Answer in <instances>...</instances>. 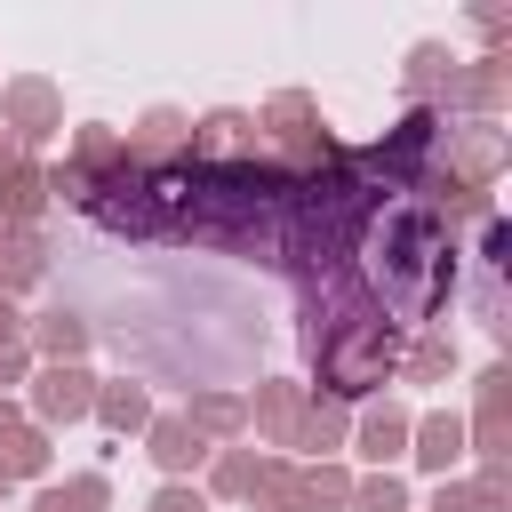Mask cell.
<instances>
[{
    "label": "cell",
    "instance_id": "4fadbf2b",
    "mask_svg": "<svg viewBox=\"0 0 512 512\" xmlns=\"http://www.w3.org/2000/svg\"><path fill=\"white\" fill-rule=\"evenodd\" d=\"M96 504H104V480H96V472L72 480V488H48V496H40V512H96Z\"/></svg>",
    "mask_w": 512,
    "mask_h": 512
},
{
    "label": "cell",
    "instance_id": "5b68a950",
    "mask_svg": "<svg viewBox=\"0 0 512 512\" xmlns=\"http://www.w3.org/2000/svg\"><path fill=\"white\" fill-rule=\"evenodd\" d=\"M88 408H96V392H88V368L56 360V368L40 376V416H48V424H72V416H88Z\"/></svg>",
    "mask_w": 512,
    "mask_h": 512
},
{
    "label": "cell",
    "instance_id": "ffe728a7",
    "mask_svg": "<svg viewBox=\"0 0 512 512\" xmlns=\"http://www.w3.org/2000/svg\"><path fill=\"white\" fill-rule=\"evenodd\" d=\"M0 128H8V120H0ZM8 160H16V136H0V168H8Z\"/></svg>",
    "mask_w": 512,
    "mask_h": 512
},
{
    "label": "cell",
    "instance_id": "44dd1931",
    "mask_svg": "<svg viewBox=\"0 0 512 512\" xmlns=\"http://www.w3.org/2000/svg\"><path fill=\"white\" fill-rule=\"evenodd\" d=\"M8 376H16V360H0V384H8Z\"/></svg>",
    "mask_w": 512,
    "mask_h": 512
},
{
    "label": "cell",
    "instance_id": "3957f363",
    "mask_svg": "<svg viewBox=\"0 0 512 512\" xmlns=\"http://www.w3.org/2000/svg\"><path fill=\"white\" fill-rule=\"evenodd\" d=\"M272 128H280V144H296L304 160H328V128H320V112H312V96H272V112H264Z\"/></svg>",
    "mask_w": 512,
    "mask_h": 512
},
{
    "label": "cell",
    "instance_id": "e0dca14e",
    "mask_svg": "<svg viewBox=\"0 0 512 512\" xmlns=\"http://www.w3.org/2000/svg\"><path fill=\"white\" fill-rule=\"evenodd\" d=\"M360 512H408V488L400 480H368L360 488Z\"/></svg>",
    "mask_w": 512,
    "mask_h": 512
},
{
    "label": "cell",
    "instance_id": "ba28073f",
    "mask_svg": "<svg viewBox=\"0 0 512 512\" xmlns=\"http://www.w3.org/2000/svg\"><path fill=\"white\" fill-rule=\"evenodd\" d=\"M456 448H464V416H424L416 424V464H456Z\"/></svg>",
    "mask_w": 512,
    "mask_h": 512
},
{
    "label": "cell",
    "instance_id": "30bf717a",
    "mask_svg": "<svg viewBox=\"0 0 512 512\" xmlns=\"http://www.w3.org/2000/svg\"><path fill=\"white\" fill-rule=\"evenodd\" d=\"M408 448V416L400 408H368V424H360V456H400Z\"/></svg>",
    "mask_w": 512,
    "mask_h": 512
},
{
    "label": "cell",
    "instance_id": "9a60e30c",
    "mask_svg": "<svg viewBox=\"0 0 512 512\" xmlns=\"http://www.w3.org/2000/svg\"><path fill=\"white\" fill-rule=\"evenodd\" d=\"M288 504H296V512H336V504H344V480H336V472H312Z\"/></svg>",
    "mask_w": 512,
    "mask_h": 512
},
{
    "label": "cell",
    "instance_id": "8992f818",
    "mask_svg": "<svg viewBox=\"0 0 512 512\" xmlns=\"http://www.w3.org/2000/svg\"><path fill=\"white\" fill-rule=\"evenodd\" d=\"M192 136V120L184 112H168V104H152L144 120H136V144H128V160H160V152H176Z\"/></svg>",
    "mask_w": 512,
    "mask_h": 512
},
{
    "label": "cell",
    "instance_id": "d6986e66",
    "mask_svg": "<svg viewBox=\"0 0 512 512\" xmlns=\"http://www.w3.org/2000/svg\"><path fill=\"white\" fill-rule=\"evenodd\" d=\"M0 344H16V312H8V296H0Z\"/></svg>",
    "mask_w": 512,
    "mask_h": 512
},
{
    "label": "cell",
    "instance_id": "ac0fdd59",
    "mask_svg": "<svg viewBox=\"0 0 512 512\" xmlns=\"http://www.w3.org/2000/svg\"><path fill=\"white\" fill-rule=\"evenodd\" d=\"M152 512H200V496H192V488H160V496H152Z\"/></svg>",
    "mask_w": 512,
    "mask_h": 512
},
{
    "label": "cell",
    "instance_id": "277c9868",
    "mask_svg": "<svg viewBox=\"0 0 512 512\" xmlns=\"http://www.w3.org/2000/svg\"><path fill=\"white\" fill-rule=\"evenodd\" d=\"M448 152L464 160V192H480L504 160V136H496V120H464V128H448Z\"/></svg>",
    "mask_w": 512,
    "mask_h": 512
},
{
    "label": "cell",
    "instance_id": "2e32d148",
    "mask_svg": "<svg viewBox=\"0 0 512 512\" xmlns=\"http://www.w3.org/2000/svg\"><path fill=\"white\" fill-rule=\"evenodd\" d=\"M184 424H192V432H232V424H240V400H224V392H216V400H200Z\"/></svg>",
    "mask_w": 512,
    "mask_h": 512
},
{
    "label": "cell",
    "instance_id": "52a82bcc",
    "mask_svg": "<svg viewBox=\"0 0 512 512\" xmlns=\"http://www.w3.org/2000/svg\"><path fill=\"white\" fill-rule=\"evenodd\" d=\"M8 120H16L24 136H48V120H56V96H48V80H16V88H8Z\"/></svg>",
    "mask_w": 512,
    "mask_h": 512
},
{
    "label": "cell",
    "instance_id": "5bb4252c",
    "mask_svg": "<svg viewBox=\"0 0 512 512\" xmlns=\"http://www.w3.org/2000/svg\"><path fill=\"white\" fill-rule=\"evenodd\" d=\"M40 344H48V352H56V360H72V352H80V344H88V328H80V320H72V312H48V320H40Z\"/></svg>",
    "mask_w": 512,
    "mask_h": 512
},
{
    "label": "cell",
    "instance_id": "7402d4cb",
    "mask_svg": "<svg viewBox=\"0 0 512 512\" xmlns=\"http://www.w3.org/2000/svg\"><path fill=\"white\" fill-rule=\"evenodd\" d=\"M8 480H16V472H8V464H0V496H8Z\"/></svg>",
    "mask_w": 512,
    "mask_h": 512
},
{
    "label": "cell",
    "instance_id": "6da1fadb",
    "mask_svg": "<svg viewBox=\"0 0 512 512\" xmlns=\"http://www.w3.org/2000/svg\"><path fill=\"white\" fill-rule=\"evenodd\" d=\"M368 264H376V296H384V312H400V320H432L440 296H448V280H456V248H448L440 216L416 208V200H400V208L384 216Z\"/></svg>",
    "mask_w": 512,
    "mask_h": 512
},
{
    "label": "cell",
    "instance_id": "7c38bea8",
    "mask_svg": "<svg viewBox=\"0 0 512 512\" xmlns=\"http://www.w3.org/2000/svg\"><path fill=\"white\" fill-rule=\"evenodd\" d=\"M96 408H104V424H112V432H128V424H144V416H152V408H144V384H104V392H96Z\"/></svg>",
    "mask_w": 512,
    "mask_h": 512
},
{
    "label": "cell",
    "instance_id": "9c48e42d",
    "mask_svg": "<svg viewBox=\"0 0 512 512\" xmlns=\"http://www.w3.org/2000/svg\"><path fill=\"white\" fill-rule=\"evenodd\" d=\"M40 192H48V176H40L32 160H8V168H0V216H32Z\"/></svg>",
    "mask_w": 512,
    "mask_h": 512
},
{
    "label": "cell",
    "instance_id": "7a4b0ae2",
    "mask_svg": "<svg viewBox=\"0 0 512 512\" xmlns=\"http://www.w3.org/2000/svg\"><path fill=\"white\" fill-rule=\"evenodd\" d=\"M232 152H256V120L248 112H208L192 136H184V160H232Z\"/></svg>",
    "mask_w": 512,
    "mask_h": 512
},
{
    "label": "cell",
    "instance_id": "8fae6325",
    "mask_svg": "<svg viewBox=\"0 0 512 512\" xmlns=\"http://www.w3.org/2000/svg\"><path fill=\"white\" fill-rule=\"evenodd\" d=\"M152 456H160V464H168V472H184V464H200V456H208V448H200V432H192V424H184V416H168V424H160V432H152Z\"/></svg>",
    "mask_w": 512,
    "mask_h": 512
}]
</instances>
